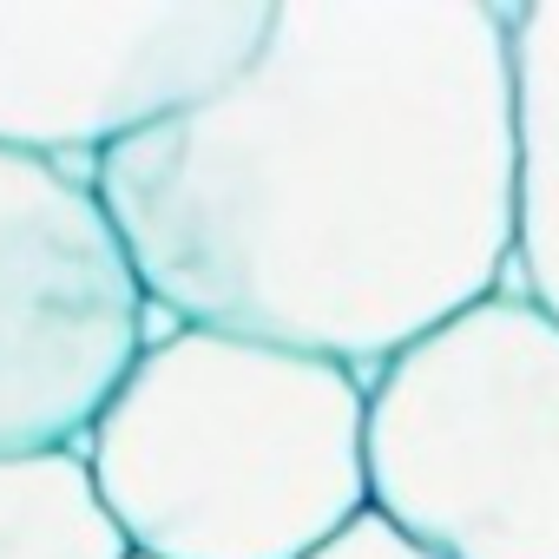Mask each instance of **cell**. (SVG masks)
I'll list each match as a JSON object with an SVG mask.
<instances>
[{"label":"cell","instance_id":"1","mask_svg":"<svg viewBox=\"0 0 559 559\" xmlns=\"http://www.w3.org/2000/svg\"><path fill=\"white\" fill-rule=\"evenodd\" d=\"M93 191L152 304L369 382L513 284V0H276L243 73Z\"/></svg>","mask_w":559,"mask_h":559},{"label":"cell","instance_id":"2","mask_svg":"<svg viewBox=\"0 0 559 559\" xmlns=\"http://www.w3.org/2000/svg\"><path fill=\"white\" fill-rule=\"evenodd\" d=\"M369 382L276 343L145 349L80 454L145 559H310L369 507Z\"/></svg>","mask_w":559,"mask_h":559},{"label":"cell","instance_id":"3","mask_svg":"<svg viewBox=\"0 0 559 559\" xmlns=\"http://www.w3.org/2000/svg\"><path fill=\"white\" fill-rule=\"evenodd\" d=\"M369 507L441 559H559V323L513 284L369 376Z\"/></svg>","mask_w":559,"mask_h":559},{"label":"cell","instance_id":"4","mask_svg":"<svg viewBox=\"0 0 559 559\" xmlns=\"http://www.w3.org/2000/svg\"><path fill=\"white\" fill-rule=\"evenodd\" d=\"M139 310L93 165L0 152V454L86 441L139 362Z\"/></svg>","mask_w":559,"mask_h":559},{"label":"cell","instance_id":"5","mask_svg":"<svg viewBox=\"0 0 559 559\" xmlns=\"http://www.w3.org/2000/svg\"><path fill=\"white\" fill-rule=\"evenodd\" d=\"M270 14L276 0H0V152L99 165L243 73Z\"/></svg>","mask_w":559,"mask_h":559},{"label":"cell","instance_id":"6","mask_svg":"<svg viewBox=\"0 0 559 559\" xmlns=\"http://www.w3.org/2000/svg\"><path fill=\"white\" fill-rule=\"evenodd\" d=\"M513 86H520L513 290L559 323V0H513Z\"/></svg>","mask_w":559,"mask_h":559},{"label":"cell","instance_id":"7","mask_svg":"<svg viewBox=\"0 0 559 559\" xmlns=\"http://www.w3.org/2000/svg\"><path fill=\"white\" fill-rule=\"evenodd\" d=\"M0 559H132L80 448L0 454Z\"/></svg>","mask_w":559,"mask_h":559},{"label":"cell","instance_id":"8","mask_svg":"<svg viewBox=\"0 0 559 559\" xmlns=\"http://www.w3.org/2000/svg\"><path fill=\"white\" fill-rule=\"evenodd\" d=\"M310 559H441V552H428L415 533H402L389 513H376V507H362L343 533H330Z\"/></svg>","mask_w":559,"mask_h":559},{"label":"cell","instance_id":"9","mask_svg":"<svg viewBox=\"0 0 559 559\" xmlns=\"http://www.w3.org/2000/svg\"><path fill=\"white\" fill-rule=\"evenodd\" d=\"M132 559H145V552H132Z\"/></svg>","mask_w":559,"mask_h":559}]
</instances>
